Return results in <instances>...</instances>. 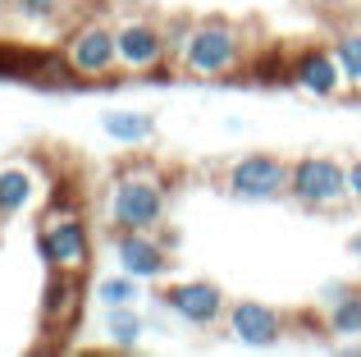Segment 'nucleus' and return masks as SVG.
<instances>
[{
    "label": "nucleus",
    "mask_w": 361,
    "mask_h": 357,
    "mask_svg": "<svg viewBox=\"0 0 361 357\" xmlns=\"http://www.w3.org/2000/svg\"><path fill=\"white\" fill-rule=\"evenodd\" d=\"M110 229H156L169 211V178L156 165H128L110 183Z\"/></svg>",
    "instance_id": "obj_1"
},
{
    "label": "nucleus",
    "mask_w": 361,
    "mask_h": 357,
    "mask_svg": "<svg viewBox=\"0 0 361 357\" xmlns=\"http://www.w3.org/2000/svg\"><path fill=\"white\" fill-rule=\"evenodd\" d=\"M37 257L46 261V270H69V275H82L92 266V229L69 197H55L37 215Z\"/></svg>",
    "instance_id": "obj_2"
},
{
    "label": "nucleus",
    "mask_w": 361,
    "mask_h": 357,
    "mask_svg": "<svg viewBox=\"0 0 361 357\" xmlns=\"http://www.w3.org/2000/svg\"><path fill=\"white\" fill-rule=\"evenodd\" d=\"M178 69L192 73V78H233L247 69V37L238 23L229 18H202L192 23L188 37V51L178 60Z\"/></svg>",
    "instance_id": "obj_3"
},
{
    "label": "nucleus",
    "mask_w": 361,
    "mask_h": 357,
    "mask_svg": "<svg viewBox=\"0 0 361 357\" xmlns=\"http://www.w3.org/2000/svg\"><path fill=\"white\" fill-rule=\"evenodd\" d=\"M60 60L73 73V83H110L119 73V51H115V28L87 18V23L69 28L60 42Z\"/></svg>",
    "instance_id": "obj_4"
},
{
    "label": "nucleus",
    "mask_w": 361,
    "mask_h": 357,
    "mask_svg": "<svg viewBox=\"0 0 361 357\" xmlns=\"http://www.w3.org/2000/svg\"><path fill=\"white\" fill-rule=\"evenodd\" d=\"M115 51H119V73H165L169 51H165V28L142 9H128L115 23Z\"/></svg>",
    "instance_id": "obj_5"
},
{
    "label": "nucleus",
    "mask_w": 361,
    "mask_h": 357,
    "mask_svg": "<svg viewBox=\"0 0 361 357\" xmlns=\"http://www.w3.org/2000/svg\"><path fill=\"white\" fill-rule=\"evenodd\" d=\"M288 197H298L311 211H329V206H343L348 197V165L334 156H302L288 170Z\"/></svg>",
    "instance_id": "obj_6"
},
{
    "label": "nucleus",
    "mask_w": 361,
    "mask_h": 357,
    "mask_svg": "<svg viewBox=\"0 0 361 357\" xmlns=\"http://www.w3.org/2000/svg\"><path fill=\"white\" fill-rule=\"evenodd\" d=\"M288 161H279L274 152H247L224 170V193L238 202H279L288 197Z\"/></svg>",
    "instance_id": "obj_7"
},
{
    "label": "nucleus",
    "mask_w": 361,
    "mask_h": 357,
    "mask_svg": "<svg viewBox=\"0 0 361 357\" xmlns=\"http://www.w3.org/2000/svg\"><path fill=\"white\" fill-rule=\"evenodd\" d=\"M224 330L243 349H274L283 339V330H288V321H283L279 307L256 303V298H238V303L224 307Z\"/></svg>",
    "instance_id": "obj_8"
},
{
    "label": "nucleus",
    "mask_w": 361,
    "mask_h": 357,
    "mask_svg": "<svg viewBox=\"0 0 361 357\" xmlns=\"http://www.w3.org/2000/svg\"><path fill=\"white\" fill-rule=\"evenodd\" d=\"M160 303H165V312L174 316V321L183 325H197V330H206V325H220L224 321V289L211 284V279H178V284H169L165 294H160Z\"/></svg>",
    "instance_id": "obj_9"
},
{
    "label": "nucleus",
    "mask_w": 361,
    "mask_h": 357,
    "mask_svg": "<svg viewBox=\"0 0 361 357\" xmlns=\"http://www.w3.org/2000/svg\"><path fill=\"white\" fill-rule=\"evenodd\" d=\"M288 87L307 92V97H338L343 92V69H338L334 51L325 46H307V51L288 55Z\"/></svg>",
    "instance_id": "obj_10"
},
{
    "label": "nucleus",
    "mask_w": 361,
    "mask_h": 357,
    "mask_svg": "<svg viewBox=\"0 0 361 357\" xmlns=\"http://www.w3.org/2000/svg\"><path fill=\"white\" fill-rule=\"evenodd\" d=\"M115 257H119V270H128L137 279H160L174 266L156 229H115Z\"/></svg>",
    "instance_id": "obj_11"
},
{
    "label": "nucleus",
    "mask_w": 361,
    "mask_h": 357,
    "mask_svg": "<svg viewBox=\"0 0 361 357\" xmlns=\"http://www.w3.org/2000/svg\"><path fill=\"white\" fill-rule=\"evenodd\" d=\"M82 275H69V270H51L42 284V325L55 334L73 330L82 316Z\"/></svg>",
    "instance_id": "obj_12"
},
{
    "label": "nucleus",
    "mask_w": 361,
    "mask_h": 357,
    "mask_svg": "<svg viewBox=\"0 0 361 357\" xmlns=\"http://www.w3.org/2000/svg\"><path fill=\"white\" fill-rule=\"evenodd\" d=\"M42 193V178H37V165L27 161H9L0 165V220H14L32 197Z\"/></svg>",
    "instance_id": "obj_13"
},
{
    "label": "nucleus",
    "mask_w": 361,
    "mask_h": 357,
    "mask_svg": "<svg viewBox=\"0 0 361 357\" xmlns=\"http://www.w3.org/2000/svg\"><path fill=\"white\" fill-rule=\"evenodd\" d=\"M97 124L106 138H115L123 147H142L156 138V115H147V110H106Z\"/></svg>",
    "instance_id": "obj_14"
},
{
    "label": "nucleus",
    "mask_w": 361,
    "mask_h": 357,
    "mask_svg": "<svg viewBox=\"0 0 361 357\" xmlns=\"http://www.w3.org/2000/svg\"><path fill=\"white\" fill-rule=\"evenodd\" d=\"M325 325L329 334H361V289L348 284L325 289Z\"/></svg>",
    "instance_id": "obj_15"
},
{
    "label": "nucleus",
    "mask_w": 361,
    "mask_h": 357,
    "mask_svg": "<svg viewBox=\"0 0 361 357\" xmlns=\"http://www.w3.org/2000/svg\"><path fill=\"white\" fill-rule=\"evenodd\" d=\"M142 334H147V321H142L137 303H128V307H106V339H110V349L133 353V349L142 344Z\"/></svg>",
    "instance_id": "obj_16"
},
{
    "label": "nucleus",
    "mask_w": 361,
    "mask_h": 357,
    "mask_svg": "<svg viewBox=\"0 0 361 357\" xmlns=\"http://www.w3.org/2000/svg\"><path fill=\"white\" fill-rule=\"evenodd\" d=\"M329 51H334L338 69H343V87L361 92V28H348V32H338Z\"/></svg>",
    "instance_id": "obj_17"
},
{
    "label": "nucleus",
    "mask_w": 361,
    "mask_h": 357,
    "mask_svg": "<svg viewBox=\"0 0 361 357\" xmlns=\"http://www.w3.org/2000/svg\"><path fill=\"white\" fill-rule=\"evenodd\" d=\"M97 298H101V307H128V303H137V298H142V279L128 275V270L106 275L97 284Z\"/></svg>",
    "instance_id": "obj_18"
},
{
    "label": "nucleus",
    "mask_w": 361,
    "mask_h": 357,
    "mask_svg": "<svg viewBox=\"0 0 361 357\" xmlns=\"http://www.w3.org/2000/svg\"><path fill=\"white\" fill-rule=\"evenodd\" d=\"M165 51H169V64L178 69V60H183V51H188V37H192V18H183V14H174V18H165Z\"/></svg>",
    "instance_id": "obj_19"
},
{
    "label": "nucleus",
    "mask_w": 361,
    "mask_h": 357,
    "mask_svg": "<svg viewBox=\"0 0 361 357\" xmlns=\"http://www.w3.org/2000/svg\"><path fill=\"white\" fill-rule=\"evenodd\" d=\"M9 9L27 23H51V18L64 14V0H9Z\"/></svg>",
    "instance_id": "obj_20"
},
{
    "label": "nucleus",
    "mask_w": 361,
    "mask_h": 357,
    "mask_svg": "<svg viewBox=\"0 0 361 357\" xmlns=\"http://www.w3.org/2000/svg\"><path fill=\"white\" fill-rule=\"evenodd\" d=\"M348 193H353V202H361V161L348 165Z\"/></svg>",
    "instance_id": "obj_21"
},
{
    "label": "nucleus",
    "mask_w": 361,
    "mask_h": 357,
    "mask_svg": "<svg viewBox=\"0 0 361 357\" xmlns=\"http://www.w3.org/2000/svg\"><path fill=\"white\" fill-rule=\"evenodd\" d=\"M348 252H353V257L361 261V234H353V238H348Z\"/></svg>",
    "instance_id": "obj_22"
},
{
    "label": "nucleus",
    "mask_w": 361,
    "mask_h": 357,
    "mask_svg": "<svg viewBox=\"0 0 361 357\" xmlns=\"http://www.w3.org/2000/svg\"><path fill=\"white\" fill-rule=\"evenodd\" d=\"M338 353H343V357H361V344H343Z\"/></svg>",
    "instance_id": "obj_23"
}]
</instances>
